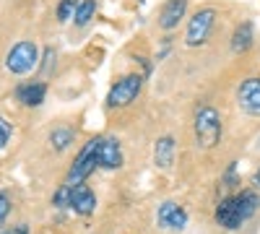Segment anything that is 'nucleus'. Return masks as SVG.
Wrapping results in <instances>:
<instances>
[{
  "mask_svg": "<svg viewBox=\"0 0 260 234\" xmlns=\"http://www.w3.org/2000/svg\"><path fill=\"white\" fill-rule=\"evenodd\" d=\"M94 13H96V0H81V3H78V11H76V16H73V24H76V26L91 24Z\"/></svg>",
  "mask_w": 260,
  "mask_h": 234,
  "instance_id": "obj_16",
  "label": "nucleus"
},
{
  "mask_svg": "<svg viewBox=\"0 0 260 234\" xmlns=\"http://www.w3.org/2000/svg\"><path fill=\"white\" fill-rule=\"evenodd\" d=\"M252 42H255V26H252V21H242V24L232 31V52H237V55L247 52L252 47Z\"/></svg>",
  "mask_w": 260,
  "mask_h": 234,
  "instance_id": "obj_14",
  "label": "nucleus"
},
{
  "mask_svg": "<svg viewBox=\"0 0 260 234\" xmlns=\"http://www.w3.org/2000/svg\"><path fill=\"white\" fill-rule=\"evenodd\" d=\"M71 208L76 211L78 216H91L94 211H96V195H94V190L81 182L73 187V193H71Z\"/></svg>",
  "mask_w": 260,
  "mask_h": 234,
  "instance_id": "obj_11",
  "label": "nucleus"
},
{
  "mask_svg": "<svg viewBox=\"0 0 260 234\" xmlns=\"http://www.w3.org/2000/svg\"><path fill=\"white\" fill-rule=\"evenodd\" d=\"M192 133H195V143L201 148H213L221 143V133H224V122L221 115L216 112L211 104H201L195 110L192 117Z\"/></svg>",
  "mask_w": 260,
  "mask_h": 234,
  "instance_id": "obj_1",
  "label": "nucleus"
},
{
  "mask_svg": "<svg viewBox=\"0 0 260 234\" xmlns=\"http://www.w3.org/2000/svg\"><path fill=\"white\" fill-rule=\"evenodd\" d=\"M216 18H219V11L206 6V8H198L190 21H187V31H185V45L187 47H201L208 42L211 31H213V24H216Z\"/></svg>",
  "mask_w": 260,
  "mask_h": 234,
  "instance_id": "obj_3",
  "label": "nucleus"
},
{
  "mask_svg": "<svg viewBox=\"0 0 260 234\" xmlns=\"http://www.w3.org/2000/svg\"><path fill=\"white\" fill-rule=\"evenodd\" d=\"M252 190H257V193H260V166L255 169V175H252Z\"/></svg>",
  "mask_w": 260,
  "mask_h": 234,
  "instance_id": "obj_24",
  "label": "nucleus"
},
{
  "mask_svg": "<svg viewBox=\"0 0 260 234\" xmlns=\"http://www.w3.org/2000/svg\"><path fill=\"white\" fill-rule=\"evenodd\" d=\"M175 156H177V141L172 136H161L154 143V161H156V166L169 169L172 164H175Z\"/></svg>",
  "mask_w": 260,
  "mask_h": 234,
  "instance_id": "obj_13",
  "label": "nucleus"
},
{
  "mask_svg": "<svg viewBox=\"0 0 260 234\" xmlns=\"http://www.w3.org/2000/svg\"><path fill=\"white\" fill-rule=\"evenodd\" d=\"M143 83H146L143 73H127V76H122L120 81L112 83L110 94H107V104H110L112 110H125V107H130V104L141 96Z\"/></svg>",
  "mask_w": 260,
  "mask_h": 234,
  "instance_id": "obj_2",
  "label": "nucleus"
},
{
  "mask_svg": "<svg viewBox=\"0 0 260 234\" xmlns=\"http://www.w3.org/2000/svg\"><path fill=\"white\" fill-rule=\"evenodd\" d=\"M8 214H11V198L8 193H0V224L8 219Z\"/></svg>",
  "mask_w": 260,
  "mask_h": 234,
  "instance_id": "obj_20",
  "label": "nucleus"
},
{
  "mask_svg": "<svg viewBox=\"0 0 260 234\" xmlns=\"http://www.w3.org/2000/svg\"><path fill=\"white\" fill-rule=\"evenodd\" d=\"M8 141H11V125L6 122V117H0V151L6 148Z\"/></svg>",
  "mask_w": 260,
  "mask_h": 234,
  "instance_id": "obj_19",
  "label": "nucleus"
},
{
  "mask_svg": "<svg viewBox=\"0 0 260 234\" xmlns=\"http://www.w3.org/2000/svg\"><path fill=\"white\" fill-rule=\"evenodd\" d=\"M37 62H39V47L31 39H21L11 47V52L6 57V68L16 76H24L37 68Z\"/></svg>",
  "mask_w": 260,
  "mask_h": 234,
  "instance_id": "obj_4",
  "label": "nucleus"
},
{
  "mask_svg": "<svg viewBox=\"0 0 260 234\" xmlns=\"http://www.w3.org/2000/svg\"><path fill=\"white\" fill-rule=\"evenodd\" d=\"M125 164V156H122V148H120V141L117 138H110V136H99V143H96V169H120Z\"/></svg>",
  "mask_w": 260,
  "mask_h": 234,
  "instance_id": "obj_6",
  "label": "nucleus"
},
{
  "mask_svg": "<svg viewBox=\"0 0 260 234\" xmlns=\"http://www.w3.org/2000/svg\"><path fill=\"white\" fill-rule=\"evenodd\" d=\"M213 219H216V224L224 226L226 231L240 229V226L247 221L245 214H242V208H240V203H237V195H226V198H221L219 206H216Z\"/></svg>",
  "mask_w": 260,
  "mask_h": 234,
  "instance_id": "obj_8",
  "label": "nucleus"
},
{
  "mask_svg": "<svg viewBox=\"0 0 260 234\" xmlns=\"http://www.w3.org/2000/svg\"><path fill=\"white\" fill-rule=\"evenodd\" d=\"M237 104L250 117H260V76H250L237 86Z\"/></svg>",
  "mask_w": 260,
  "mask_h": 234,
  "instance_id": "obj_7",
  "label": "nucleus"
},
{
  "mask_svg": "<svg viewBox=\"0 0 260 234\" xmlns=\"http://www.w3.org/2000/svg\"><path fill=\"white\" fill-rule=\"evenodd\" d=\"M78 3H81V0H60V3H57V21H60V24H65V21H71L76 16Z\"/></svg>",
  "mask_w": 260,
  "mask_h": 234,
  "instance_id": "obj_17",
  "label": "nucleus"
},
{
  "mask_svg": "<svg viewBox=\"0 0 260 234\" xmlns=\"http://www.w3.org/2000/svg\"><path fill=\"white\" fill-rule=\"evenodd\" d=\"M47 96V86L42 81H26L16 89V99L24 104V107H39Z\"/></svg>",
  "mask_w": 260,
  "mask_h": 234,
  "instance_id": "obj_12",
  "label": "nucleus"
},
{
  "mask_svg": "<svg viewBox=\"0 0 260 234\" xmlns=\"http://www.w3.org/2000/svg\"><path fill=\"white\" fill-rule=\"evenodd\" d=\"M224 182H226V187H234V185H240V182H237V175H234V164H229L226 175H224Z\"/></svg>",
  "mask_w": 260,
  "mask_h": 234,
  "instance_id": "obj_22",
  "label": "nucleus"
},
{
  "mask_svg": "<svg viewBox=\"0 0 260 234\" xmlns=\"http://www.w3.org/2000/svg\"><path fill=\"white\" fill-rule=\"evenodd\" d=\"M167 55H169V37H167V39L161 42V50L156 52V62H159V60H164Z\"/></svg>",
  "mask_w": 260,
  "mask_h": 234,
  "instance_id": "obj_23",
  "label": "nucleus"
},
{
  "mask_svg": "<svg viewBox=\"0 0 260 234\" xmlns=\"http://www.w3.org/2000/svg\"><path fill=\"white\" fill-rule=\"evenodd\" d=\"M0 234H29V226H26V224H16V226H6V229H0Z\"/></svg>",
  "mask_w": 260,
  "mask_h": 234,
  "instance_id": "obj_21",
  "label": "nucleus"
},
{
  "mask_svg": "<svg viewBox=\"0 0 260 234\" xmlns=\"http://www.w3.org/2000/svg\"><path fill=\"white\" fill-rule=\"evenodd\" d=\"M257 146H260V143H257Z\"/></svg>",
  "mask_w": 260,
  "mask_h": 234,
  "instance_id": "obj_25",
  "label": "nucleus"
},
{
  "mask_svg": "<svg viewBox=\"0 0 260 234\" xmlns=\"http://www.w3.org/2000/svg\"><path fill=\"white\" fill-rule=\"evenodd\" d=\"M185 13H187V0H167L159 8L156 24L161 31H172V29H177V24L185 18Z\"/></svg>",
  "mask_w": 260,
  "mask_h": 234,
  "instance_id": "obj_10",
  "label": "nucleus"
},
{
  "mask_svg": "<svg viewBox=\"0 0 260 234\" xmlns=\"http://www.w3.org/2000/svg\"><path fill=\"white\" fill-rule=\"evenodd\" d=\"M73 141H76V133L71 130V127H55V130L50 133V143L55 146V151H65Z\"/></svg>",
  "mask_w": 260,
  "mask_h": 234,
  "instance_id": "obj_15",
  "label": "nucleus"
},
{
  "mask_svg": "<svg viewBox=\"0 0 260 234\" xmlns=\"http://www.w3.org/2000/svg\"><path fill=\"white\" fill-rule=\"evenodd\" d=\"M71 193H73V185H60V190L52 195V203L57 206V208H71Z\"/></svg>",
  "mask_w": 260,
  "mask_h": 234,
  "instance_id": "obj_18",
  "label": "nucleus"
},
{
  "mask_svg": "<svg viewBox=\"0 0 260 234\" xmlns=\"http://www.w3.org/2000/svg\"><path fill=\"white\" fill-rule=\"evenodd\" d=\"M96 143H99V136L91 138V141L78 151V156H76V161H73V166H71L68 177H65V185H73V187H76V185H81V182L96 169Z\"/></svg>",
  "mask_w": 260,
  "mask_h": 234,
  "instance_id": "obj_5",
  "label": "nucleus"
},
{
  "mask_svg": "<svg viewBox=\"0 0 260 234\" xmlns=\"http://www.w3.org/2000/svg\"><path fill=\"white\" fill-rule=\"evenodd\" d=\"M156 224L167 231H182L187 226V211L177 200H164L156 208Z\"/></svg>",
  "mask_w": 260,
  "mask_h": 234,
  "instance_id": "obj_9",
  "label": "nucleus"
}]
</instances>
